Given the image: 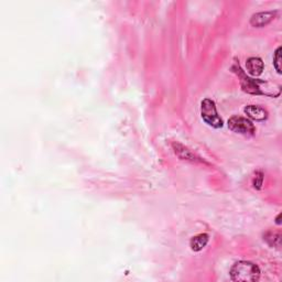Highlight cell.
Masks as SVG:
<instances>
[{
	"instance_id": "5b68a950",
	"label": "cell",
	"mask_w": 282,
	"mask_h": 282,
	"mask_svg": "<svg viewBox=\"0 0 282 282\" xmlns=\"http://www.w3.org/2000/svg\"><path fill=\"white\" fill-rule=\"evenodd\" d=\"M277 12L267 11V12H258V14L252 15L250 19V24L255 28H263L268 26L276 17Z\"/></svg>"
},
{
	"instance_id": "30bf717a",
	"label": "cell",
	"mask_w": 282,
	"mask_h": 282,
	"mask_svg": "<svg viewBox=\"0 0 282 282\" xmlns=\"http://www.w3.org/2000/svg\"><path fill=\"white\" fill-rule=\"evenodd\" d=\"M273 65H275L277 72L281 74V47L278 48L273 54Z\"/></svg>"
},
{
	"instance_id": "277c9868",
	"label": "cell",
	"mask_w": 282,
	"mask_h": 282,
	"mask_svg": "<svg viewBox=\"0 0 282 282\" xmlns=\"http://www.w3.org/2000/svg\"><path fill=\"white\" fill-rule=\"evenodd\" d=\"M228 128L236 133L244 136H253L256 133V127L252 122L245 117L234 116L228 120Z\"/></svg>"
},
{
	"instance_id": "52a82bcc",
	"label": "cell",
	"mask_w": 282,
	"mask_h": 282,
	"mask_svg": "<svg viewBox=\"0 0 282 282\" xmlns=\"http://www.w3.org/2000/svg\"><path fill=\"white\" fill-rule=\"evenodd\" d=\"M247 71L252 76H259L264 72V62L260 58H249L246 62Z\"/></svg>"
},
{
	"instance_id": "6da1fadb",
	"label": "cell",
	"mask_w": 282,
	"mask_h": 282,
	"mask_svg": "<svg viewBox=\"0 0 282 282\" xmlns=\"http://www.w3.org/2000/svg\"><path fill=\"white\" fill-rule=\"evenodd\" d=\"M232 71L237 74L240 81V86L245 93L252 94V95H265L270 97H278L281 93L280 85L276 83H270L267 81L255 80L246 75L239 63L235 62L232 66Z\"/></svg>"
},
{
	"instance_id": "ba28073f",
	"label": "cell",
	"mask_w": 282,
	"mask_h": 282,
	"mask_svg": "<svg viewBox=\"0 0 282 282\" xmlns=\"http://www.w3.org/2000/svg\"><path fill=\"white\" fill-rule=\"evenodd\" d=\"M208 243V235L207 234H199L194 236L191 239L190 246L193 251H201L202 249L206 246Z\"/></svg>"
},
{
	"instance_id": "8992f818",
	"label": "cell",
	"mask_w": 282,
	"mask_h": 282,
	"mask_svg": "<svg viewBox=\"0 0 282 282\" xmlns=\"http://www.w3.org/2000/svg\"><path fill=\"white\" fill-rule=\"evenodd\" d=\"M244 112L246 115L250 118L252 120L256 121H264L268 118V112L263 107H259V106L256 105H249L246 106L244 109Z\"/></svg>"
},
{
	"instance_id": "9c48e42d",
	"label": "cell",
	"mask_w": 282,
	"mask_h": 282,
	"mask_svg": "<svg viewBox=\"0 0 282 282\" xmlns=\"http://www.w3.org/2000/svg\"><path fill=\"white\" fill-rule=\"evenodd\" d=\"M265 240L267 242L270 246L273 247H279L280 246V240H281V235L280 232H269L265 236Z\"/></svg>"
},
{
	"instance_id": "3957f363",
	"label": "cell",
	"mask_w": 282,
	"mask_h": 282,
	"mask_svg": "<svg viewBox=\"0 0 282 282\" xmlns=\"http://www.w3.org/2000/svg\"><path fill=\"white\" fill-rule=\"evenodd\" d=\"M201 116H202V119L205 121L208 126L213 127V128L215 129L222 128V127L224 126L223 119L218 115L214 100L206 98V100H204L202 101Z\"/></svg>"
},
{
	"instance_id": "7a4b0ae2",
	"label": "cell",
	"mask_w": 282,
	"mask_h": 282,
	"mask_svg": "<svg viewBox=\"0 0 282 282\" xmlns=\"http://www.w3.org/2000/svg\"><path fill=\"white\" fill-rule=\"evenodd\" d=\"M231 278L232 281L253 282L260 278V269L250 261H238L231 269Z\"/></svg>"
},
{
	"instance_id": "8fae6325",
	"label": "cell",
	"mask_w": 282,
	"mask_h": 282,
	"mask_svg": "<svg viewBox=\"0 0 282 282\" xmlns=\"http://www.w3.org/2000/svg\"><path fill=\"white\" fill-rule=\"evenodd\" d=\"M280 217H281V214H279L277 216V219H276V223L278 224V225H280L281 224V222H280Z\"/></svg>"
}]
</instances>
